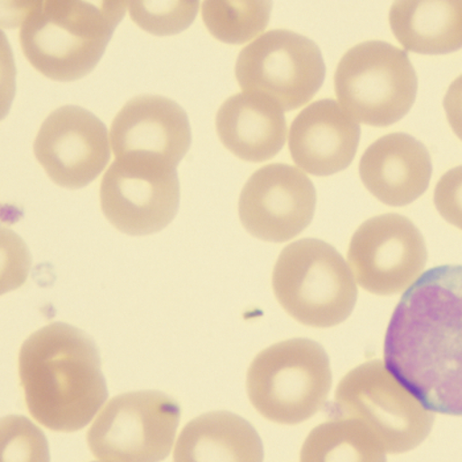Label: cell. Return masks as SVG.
I'll return each instance as SVG.
<instances>
[{
  "mask_svg": "<svg viewBox=\"0 0 462 462\" xmlns=\"http://www.w3.org/2000/svg\"><path fill=\"white\" fill-rule=\"evenodd\" d=\"M383 358L427 410L462 416V266L433 267L404 292Z\"/></svg>",
  "mask_w": 462,
  "mask_h": 462,
  "instance_id": "cell-1",
  "label": "cell"
},
{
  "mask_svg": "<svg viewBox=\"0 0 462 462\" xmlns=\"http://www.w3.org/2000/svg\"><path fill=\"white\" fill-rule=\"evenodd\" d=\"M19 375L28 411L51 431L81 430L108 398L97 345L69 324H49L23 342Z\"/></svg>",
  "mask_w": 462,
  "mask_h": 462,
  "instance_id": "cell-2",
  "label": "cell"
},
{
  "mask_svg": "<svg viewBox=\"0 0 462 462\" xmlns=\"http://www.w3.org/2000/svg\"><path fill=\"white\" fill-rule=\"evenodd\" d=\"M126 2L95 4L79 0H43L22 4L20 45L37 71L49 79H81L101 60Z\"/></svg>",
  "mask_w": 462,
  "mask_h": 462,
  "instance_id": "cell-3",
  "label": "cell"
},
{
  "mask_svg": "<svg viewBox=\"0 0 462 462\" xmlns=\"http://www.w3.org/2000/svg\"><path fill=\"white\" fill-rule=\"evenodd\" d=\"M331 386L328 354L309 339L268 346L255 356L246 375L247 395L255 411L287 426L302 423L319 411Z\"/></svg>",
  "mask_w": 462,
  "mask_h": 462,
  "instance_id": "cell-4",
  "label": "cell"
},
{
  "mask_svg": "<svg viewBox=\"0 0 462 462\" xmlns=\"http://www.w3.org/2000/svg\"><path fill=\"white\" fill-rule=\"evenodd\" d=\"M272 286L288 315L311 328L341 324L357 300V287L345 259L332 245L315 238L284 247Z\"/></svg>",
  "mask_w": 462,
  "mask_h": 462,
  "instance_id": "cell-5",
  "label": "cell"
},
{
  "mask_svg": "<svg viewBox=\"0 0 462 462\" xmlns=\"http://www.w3.org/2000/svg\"><path fill=\"white\" fill-rule=\"evenodd\" d=\"M328 412L329 419L357 420L393 455L418 448L435 420L378 360L357 366L341 379Z\"/></svg>",
  "mask_w": 462,
  "mask_h": 462,
  "instance_id": "cell-6",
  "label": "cell"
},
{
  "mask_svg": "<svg viewBox=\"0 0 462 462\" xmlns=\"http://www.w3.org/2000/svg\"><path fill=\"white\" fill-rule=\"evenodd\" d=\"M342 108L365 125L390 126L414 105L418 77L407 53L382 41L355 45L334 76Z\"/></svg>",
  "mask_w": 462,
  "mask_h": 462,
  "instance_id": "cell-7",
  "label": "cell"
},
{
  "mask_svg": "<svg viewBox=\"0 0 462 462\" xmlns=\"http://www.w3.org/2000/svg\"><path fill=\"white\" fill-rule=\"evenodd\" d=\"M180 420L179 402L158 391L117 395L87 432L100 461L152 462L166 459Z\"/></svg>",
  "mask_w": 462,
  "mask_h": 462,
  "instance_id": "cell-8",
  "label": "cell"
},
{
  "mask_svg": "<svg viewBox=\"0 0 462 462\" xmlns=\"http://www.w3.org/2000/svg\"><path fill=\"white\" fill-rule=\"evenodd\" d=\"M235 74L246 93L263 95L283 111L310 102L325 79L320 49L308 37L276 29L243 49Z\"/></svg>",
  "mask_w": 462,
  "mask_h": 462,
  "instance_id": "cell-9",
  "label": "cell"
},
{
  "mask_svg": "<svg viewBox=\"0 0 462 462\" xmlns=\"http://www.w3.org/2000/svg\"><path fill=\"white\" fill-rule=\"evenodd\" d=\"M176 169L152 161L115 160L101 181L103 214L116 229L131 236L159 233L179 210Z\"/></svg>",
  "mask_w": 462,
  "mask_h": 462,
  "instance_id": "cell-10",
  "label": "cell"
},
{
  "mask_svg": "<svg viewBox=\"0 0 462 462\" xmlns=\"http://www.w3.org/2000/svg\"><path fill=\"white\" fill-rule=\"evenodd\" d=\"M428 260L426 242L410 218L383 214L355 231L348 263L355 279L371 294L393 295L419 278Z\"/></svg>",
  "mask_w": 462,
  "mask_h": 462,
  "instance_id": "cell-11",
  "label": "cell"
},
{
  "mask_svg": "<svg viewBox=\"0 0 462 462\" xmlns=\"http://www.w3.org/2000/svg\"><path fill=\"white\" fill-rule=\"evenodd\" d=\"M315 185L299 168L268 164L255 171L242 189L239 218L253 236L283 243L299 236L315 216Z\"/></svg>",
  "mask_w": 462,
  "mask_h": 462,
  "instance_id": "cell-12",
  "label": "cell"
},
{
  "mask_svg": "<svg viewBox=\"0 0 462 462\" xmlns=\"http://www.w3.org/2000/svg\"><path fill=\"white\" fill-rule=\"evenodd\" d=\"M108 130L100 119L78 106H64L48 116L36 135L37 161L57 185L81 189L92 183L110 161Z\"/></svg>",
  "mask_w": 462,
  "mask_h": 462,
  "instance_id": "cell-13",
  "label": "cell"
},
{
  "mask_svg": "<svg viewBox=\"0 0 462 462\" xmlns=\"http://www.w3.org/2000/svg\"><path fill=\"white\" fill-rule=\"evenodd\" d=\"M191 142L187 113L175 101L159 95L132 98L111 124L116 160L152 161L177 168Z\"/></svg>",
  "mask_w": 462,
  "mask_h": 462,
  "instance_id": "cell-14",
  "label": "cell"
},
{
  "mask_svg": "<svg viewBox=\"0 0 462 462\" xmlns=\"http://www.w3.org/2000/svg\"><path fill=\"white\" fill-rule=\"evenodd\" d=\"M360 124L340 103L328 98L313 102L292 122L289 150L297 167L324 177L345 171L360 143Z\"/></svg>",
  "mask_w": 462,
  "mask_h": 462,
  "instance_id": "cell-15",
  "label": "cell"
},
{
  "mask_svg": "<svg viewBox=\"0 0 462 462\" xmlns=\"http://www.w3.org/2000/svg\"><path fill=\"white\" fill-rule=\"evenodd\" d=\"M432 175L430 152L407 134L383 135L363 154L360 176L371 195L400 208L427 191Z\"/></svg>",
  "mask_w": 462,
  "mask_h": 462,
  "instance_id": "cell-16",
  "label": "cell"
},
{
  "mask_svg": "<svg viewBox=\"0 0 462 462\" xmlns=\"http://www.w3.org/2000/svg\"><path fill=\"white\" fill-rule=\"evenodd\" d=\"M216 126L226 150L247 162L274 158L287 139L284 111L259 94L229 97L217 111Z\"/></svg>",
  "mask_w": 462,
  "mask_h": 462,
  "instance_id": "cell-17",
  "label": "cell"
},
{
  "mask_svg": "<svg viewBox=\"0 0 462 462\" xmlns=\"http://www.w3.org/2000/svg\"><path fill=\"white\" fill-rule=\"evenodd\" d=\"M262 439L254 428L230 411L199 416L181 430L175 461H263Z\"/></svg>",
  "mask_w": 462,
  "mask_h": 462,
  "instance_id": "cell-18",
  "label": "cell"
},
{
  "mask_svg": "<svg viewBox=\"0 0 462 462\" xmlns=\"http://www.w3.org/2000/svg\"><path fill=\"white\" fill-rule=\"evenodd\" d=\"M390 26L400 43L420 55H447L462 48V0L395 2Z\"/></svg>",
  "mask_w": 462,
  "mask_h": 462,
  "instance_id": "cell-19",
  "label": "cell"
},
{
  "mask_svg": "<svg viewBox=\"0 0 462 462\" xmlns=\"http://www.w3.org/2000/svg\"><path fill=\"white\" fill-rule=\"evenodd\" d=\"M386 451L369 429L354 419L331 418L313 429L300 452L302 461H385Z\"/></svg>",
  "mask_w": 462,
  "mask_h": 462,
  "instance_id": "cell-20",
  "label": "cell"
},
{
  "mask_svg": "<svg viewBox=\"0 0 462 462\" xmlns=\"http://www.w3.org/2000/svg\"><path fill=\"white\" fill-rule=\"evenodd\" d=\"M271 2L202 3V20L210 34L221 42L243 44L262 34L270 23Z\"/></svg>",
  "mask_w": 462,
  "mask_h": 462,
  "instance_id": "cell-21",
  "label": "cell"
},
{
  "mask_svg": "<svg viewBox=\"0 0 462 462\" xmlns=\"http://www.w3.org/2000/svg\"><path fill=\"white\" fill-rule=\"evenodd\" d=\"M200 4L198 2H132V20L143 31L158 36L179 34L193 23Z\"/></svg>",
  "mask_w": 462,
  "mask_h": 462,
  "instance_id": "cell-22",
  "label": "cell"
},
{
  "mask_svg": "<svg viewBox=\"0 0 462 462\" xmlns=\"http://www.w3.org/2000/svg\"><path fill=\"white\" fill-rule=\"evenodd\" d=\"M433 201L444 220L462 230V166L451 169L441 177Z\"/></svg>",
  "mask_w": 462,
  "mask_h": 462,
  "instance_id": "cell-23",
  "label": "cell"
},
{
  "mask_svg": "<svg viewBox=\"0 0 462 462\" xmlns=\"http://www.w3.org/2000/svg\"><path fill=\"white\" fill-rule=\"evenodd\" d=\"M444 109L449 126L462 142V74L448 87L444 97Z\"/></svg>",
  "mask_w": 462,
  "mask_h": 462,
  "instance_id": "cell-24",
  "label": "cell"
}]
</instances>
